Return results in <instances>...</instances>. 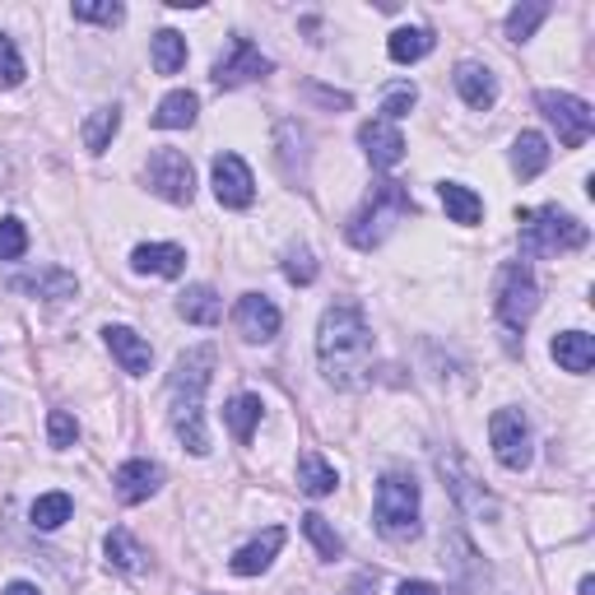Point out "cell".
<instances>
[{
    "label": "cell",
    "instance_id": "1f68e13d",
    "mask_svg": "<svg viewBox=\"0 0 595 595\" xmlns=\"http://www.w3.org/2000/svg\"><path fill=\"white\" fill-rule=\"evenodd\" d=\"M70 512H75V503H70V494H42L38 503H33V526L38 530H57V526H66L70 522Z\"/></svg>",
    "mask_w": 595,
    "mask_h": 595
},
{
    "label": "cell",
    "instance_id": "7c38bea8",
    "mask_svg": "<svg viewBox=\"0 0 595 595\" xmlns=\"http://www.w3.org/2000/svg\"><path fill=\"white\" fill-rule=\"evenodd\" d=\"M232 321H238L242 340L266 345V340H275V335H279V307L266 294H242L238 307H232Z\"/></svg>",
    "mask_w": 595,
    "mask_h": 595
},
{
    "label": "cell",
    "instance_id": "ab89813d",
    "mask_svg": "<svg viewBox=\"0 0 595 595\" xmlns=\"http://www.w3.org/2000/svg\"><path fill=\"white\" fill-rule=\"evenodd\" d=\"M47 437H51V447H75V437H80V424H75L66 409H51V414H47Z\"/></svg>",
    "mask_w": 595,
    "mask_h": 595
},
{
    "label": "cell",
    "instance_id": "4316f807",
    "mask_svg": "<svg viewBox=\"0 0 595 595\" xmlns=\"http://www.w3.org/2000/svg\"><path fill=\"white\" fill-rule=\"evenodd\" d=\"M428 51H433V33H428V29H396L391 42H386V57H391L396 66L424 61Z\"/></svg>",
    "mask_w": 595,
    "mask_h": 595
},
{
    "label": "cell",
    "instance_id": "60d3db41",
    "mask_svg": "<svg viewBox=\"0 0 595 595\" xmlns=\"http://www.w3.org/2000/svg\"><path fill=\"white\" fill-rule=\"evenodd\" d=\"M349 595H377V577L373 573H358L354 586H349Z\"/></svg>",
    "mask_w": 595,
    "mask_h": 595
},
{
    "label": "cell",
    "instance_id": "603a6c76",
    "mask_svg": "<svg viewBox=\"0 0 595 595\" xmlns=\"http://www.w3.org/2000/svg\"><path fill=\"white\" fill-rule=\"evenodd\" d=\"M512 168H516L522 182L539 177V172L549 168V140L539 136V131H522V136H516V145H512Z\"/></svg>",
    "mask_w": 595,
    "mask_h": 595
},
{
    "label": "cell",
    "instance_id": "52a82bcc",
    "mask_svg": "<svg viewBox=\"0 0 595 595\" xmlns=\"http://www.w3.org/2000/svg\"><path fill=\"white\" fill-rule=\"evenodd\" d=\"M149 191L163 196L168 205H191L196 200V168L182 149H153L149 153Z\"/></svg>",
    "mask_w": 595,
    "mask_h": 595
},
{
    "label": "cell",
    "instance_id": "277c9868",
    "mask_svg": "<svg viewBox=\"0 0 595 595\" xmlns=\"http://www.w3.org/2000/svg\"><path fill=\"white\" fill-rule=\"evenodd\" d=\"M522 256H558V251H582L586 247V224L573 219L558 205H539V210H522Z\"/></svg>",
    "mask_w": 595,
    "mask_h": 595
},
{
    "label": "cell",
    "instance_id": "9c48e42d",
    "mask_svg": "<svg viewBox=\"0 0 595 595\" xmlns=\"http://www.w3.org/2000/svg\"><path fill=\"white\" fill-rule=\"evenodd\" d=\"M488 443H494V456L507 465V470H526L530 465V424L522 409H498L494 419H488Z\"/></svg>",
    "mask_w": 595,
    "mask_h": 595
},
{
    "label": "cell",
    "instance_id": "8d00e7d4",
    "mask_svg": "<svg viewBox=\"0 0 595 595\" xmlns=\"http://www.w3.org/2000/svg\"><path fill=\"white\" fill-rule=\"evenodd\" d=\"M284 279L289 284H313L317 279V256L307 247H289L284 251Z\"/></svg>",
    "mask_w": 595,
    "mask_h": 595
},
{
    "label": "cell",
    "instance_id": "74e56055",
    "mask_svg": "<svg viewBox=\"0 0 595 595\" xmlns=\"http://www.w3.org/2000/svg\"><path fill=\"white\" fill-rule=\"evenodd\" d=\"M414 98H419V93H414V85H391V89H386V98H381V121L396 126L400 117H409Z\"/></svg>",
    "mask_w": 595,
    "mask_h": 595
},
{
    "label": "cell",
    "instance_id": "7bdbcfd3",
    "mask_svg": "<svg viewBox=\"0 0 595 595\" xmlns=\"http://www.w3.org/2000/svg\"><path fill=\"white\" fill-rule=\"evenodd\" d=\"M6 595H38V586H33V582H10Z\"/></svg>",
    "mask_w": 595,
    "mask_h": 595
},
{
    "label": "cell",
    "instance_id": "5bb4252c",
    "mask_svg": "<svg viewBox=\"0 0 595 595\" xmlns=\"http://www.w3.org/2000/svg\"><path fill=\"white\" fill-rule=\"evenodd\" d=\"M10 289L14 294H29V298H51V303H66L80 294V279L61 266H42V270H23V275H10Z\"/></svg>",
    "mask_w": 595,
    "mask_h": 595
},
{
    "label": "cell",
    "instance_id": "9a60e30c",
    "mask_svg": "<svg viewBox=\"0 0 595 595\" xmlns=\"http://www.w3.org/2000/svg\"><path fill=\"white\" fill-rule=\"evenodd\" d=\"M358 145H364V153H368L373 168H396V163L405 159V136L396 131L391 121H381V117H373V121L358 126Z\"/></svg>",
    "mask_w": 595,
    "mask_h": 595
},
{
    "label": "cell",
    "instance_id": "4fadbf2b",
    "mask_svg": "<svg viewBox=\"0 0 595 595\" xmlns=\"http://www.w3.org/2000/svg\"><path fill=\"white\" fill-rule=\"evenodd\" d=\"M159 484H163V465H153V460H126V465H117V475H112V494L126 507H136V503H149L153 494H159Z\"/></svg>",
    "mask_w": 595,
    "mask_h": 595
},
{
    "label": "cell",
    "instance_id": "3957f363",
    "mask_svg": "<svg viewBox=\"0 0 595 595\" xmlns=\"http://www.w3.org/2000/svg\"><path fill=\"white\" fill-rule=\"evenodd\" d=\"M405 215H414V200L400 182H373L368 200L354 210L349 228H345V238L358 247V251H373L377 242H386V232H391Z\"/></svg>",
    "mask_w": 595,
    "mask_h": 595
},
{
    "label": "cell",
    "instance_id": "484cf974",
    "mask_svg": "<svg viewBox=\"0 0 595 595\" xmlns=\"http://www.w3.org/2000/svg\"><path fill=\"white\" fill-rule=\"evenodd\" d=\"M437 465H443V475H447V488H452V498H456L460 507H470V512H488V516H494V503H488L484 494H475V479L460 470V460H456V456H443Z\"/></svg>",
    "mask_w": 595,
    "mask_h": 595
},
{
    "label": "cell",
    "instance_id": "b9f144b4",
    "mask_svg": "<svg viewBox=\"0 0 595 595\" xmlns=\"http://www.w3.org/2000/svg\"><path fill=\"white\" fill-rule=\"evenodd\" d=\"M396 595H437V586L433 582H400Z\"/></svg>",
    "mask_w": 595,
    "mask_h": 595
},
{
    "label": "cell",
    "instance_id": "4dcf8cb0",
    "mask_svg": "<svg viewBox=\"0 0 595 595\" xmlns=\"http://www.w3.org/2000/svg\"><path fill=\"white\" fill-rule=\"evenodd\" d=\"M102 549H108V563L117 567V573H140L145 558H149V554L136 545V539H131V530H121V526L108 535V545H102Z\"/></svg>",
    "mask_w": 595,
    "mask_h": 595
},
{
    "label": "cell",
    "instance_id": "8992f818",
    "mask_svg": "<svg viewBox=\"0 0 595 595\" xmlns=\"http://www.w3.org/2000/svg\"><path fill=\"white\" fill-rule=\"evenodd\" d=\"M498 321L507 330H526V321L535 317L539 307V284H535V270L526 261H507L503 275H498Z\"/></svg>",
    "mask_w": 595,
    "mask_h": 595
},
{
    "label": "cell",
    "instance_id": "e0dca14e",
    "mask_svg": "<svg viewBox=\"0 0 595 595\" xmlns=\"http://www.w3.org/2000/svg\"><path fill=\"white\" fill-rule=\"evenodd\" d=\"M131 270L136 275H159V279H177L187 270V251L172 242H140L131 251Z\"/></svg>",
    "mask_w": 595,
    "mask_h": 595
},
{
    "label": "cell",
    "instance_id": "e575fe53",
    "mask_svg": "<svg viewBox=\"0 0 595 595\" xmlns=\"http://www.w3.org/2000/svg\"><path fill=\"white\" fill-rule=\"evenodd\" d=\"M75 19L102 23V29H117V23L126 19V6H117V0H80V6H75Z\"/></svg>",
    "mask_w": 595,
    "mask_h": 595
},
{
    "label": "cell",
    "instance_id": "f35d334b",
    "mask_svg": "<svg viewBox=\"0 0 595 595\" xmlns=\"http://www.w3.org/2000/svg\"><path fill=\"white\" fill-rule=\"evenodd\" d=\"M19 80H23V57H19L14 38L0 33V89H14Z\"/></svg>",
    "mask_w": 595,
    "mask_h": 595
},
{
    "label": "cell",
    "instance_id": "2e32d148",
    "mask_svg": "<svg viewBox=\"0 0 595 595\" xmlns=\"http://www.w3.org/2000/svg\"><path fill=\"white\" fill-rule=\"evenodd\" d=\"M452 80H456V93H460L465 102H470L475 112H488V108L498 102V80H494V70L479 66V61H460Z\"/></svg>",
    "mask_w": 595,
    "mask_h": 595
},
{
    "label": "cell",
    "instance_id": "836d02e7",
    "mask_svg": "<svg viewBox=\"0 0 595 595\" xmlns=\"http://www.w3.org/2000/svg\"><path fill=\"white\" fill-rule=\"evenodd\" d=\"M545 19H549V6H539V0H530V6H516L507 14V38L512 42H526V38H535V29Z\"/></svg>",
    "mask_w": 595,
    "mask_h": 595
},
{
    "label": "cell",
    "instance_id": "6da1fadb",
    "mask_svg": "<svg viewBox=\"0 0 595 595\" xmlns=\"http://www.w3.org/2000/svg\"><path fill=\"white\" fill-rule=\"evenodd\" d=\"M317 358H321V373L330 386L340 391H358L368 386V373H373V330H368V317L358 303H335L321 313V326H317Z\"/></svg>",
    "mask_w": 595,
    "mask_h": 595
},
{
    "label": "cell",
    "instance_id": "d6a6232c",
    "mask_svg": "<svg viewBox=\"0 0 595 595\" xmlns=\"http://www.w3.org/2000/svg\"><path fill=\"white\" fill-rule=\"evenodd\" d=\"M303 535L313 539L321 558H340V554H345V539L330 530V522H326L321 512H307V516H303Z\"/></svg>",
    "mask_w": 595,
    "mask_h": 595
},
{
    "label": "cell",
    "instance_id": "ba28073f",
    "mask_svg": "<svg viewBox=\"0 0 595 595\" xmlns=\"http://www.w3.org/2000/svg\"><path fill=\"white\" fill-rule=\"evenodd\" d=\"M535 102H539V112H545V117L558 126V140H563L567 149H582V145L591 140V131H595L591 102H582V98H573V93H554V89H539Z\"/></svg>",
    "mask_w": 595,
    "mask_h": 595
},
{
    "label": "cell",
    "instance_id": "5b68a950",
    "mask_svg": "<svg viewBox=\"0 0 595 595\" xmlns=\"http://www.w3.org/2000/svg\"><path fill=\"white\" fill-rule=\"evenodd\" d=\"M373 522H377L381 539H391V545H409V539L419 535V484H414V475H400V470L381 475Z\"/></svg>",
    "mask_w": 595,
    "mask_h": 595
},
{
    "label": "cell",
    "instance_id": "7a4b0ae2",
    "mask_svg": "<svg viewBox=\"0 0 595 595\" xmlns=\"http://www.w3.org/2000/svg\"><path fill=\"white\" fill-rule=\"evenodd\" d=\"M219 354L215 345H196L177 358V368L168 377V391H172V433L191 456L210 452V437H205V391H210V377H215Z\"/></svg>",
    "mask_w": 595,
    "mask_h": 595
},
{
    "label": "cell",
    "instance_id": "f1b7e54d",
    "mask_svg": "<svg viewBox=\"0 0 595 595\" xmlns=\"http://www.w3.org/2000/svg\"><path fill=\"white\" fill-rule=\"evenodd\" d=\"M121 131V108H117V102H112V108H98V112H89V121H85V149L89 153H102V149H108L112 145V136Z\"/></svg>",
    "mask_w": 595,
    "mask_h": 595
},
{
    "label": "cell",
    "instance_id": "7402d4cb",
    "mask_svg": "<svg viewBox=\"0 0 595 595\" xmlns=\"http://www.w3.org/2000/svg\"><path fill=\"white\" fill-rule=\"evenodd\" d=\"M196 117H200V98L191 89H177L159 102V112H153L149 121L159 126V131H187V126H196Z\"/></svg>",
    "mask_w": 595,
    "mask_h": 595
},
{
    "label": "cell",
    "instance_id": "cb8c5ba5",
    "mask_svg": "<svg viewBox=\"0 0 595 595\" xmlns=\"http://www.w3.org/2000/svg\"><path fill=\"white\" fill-rule=\"evenodd\" d=\"M437 196H443V210H447V219L452 224H479L484 219V200L470 191V187H460V182H443L437 187Z\"/></svg>",
    "mask_w": 595,
    "mask_h": 595
},
{
    "label": "cell",
    "instance_id": "ac0fdd59",
    "mask_svg": "<svg viewBox=\"0 0 595 595\" xmlns=\"http://www.w3.org/2000/svg\"><path fill=\"white\" fill-rule=\"evenodd\" d=\"M102 340H108L112 358H117V364L131 373V377H145V373H149L153 349H149V340H140L131 326H108V330H102Z\"/></svg>",
    "mask_w": 595,
    "mask_h": 595
},
{
    "label": "cell",
    "instance_id": "8fae6325",
    "mask_svg": "<svg viewBox=\"0 0 595 595\" xmlns=\"http://www.w3.org/2000/svg\"><path fill=\"white\" fill-rule=\"evenodd\" d=\"M215 196L219 205H228V210H247V205L256 200V182H251V168L238 159V153H215Z\"/></svg>",
    "mask_w": 595,
    "mask_h": 595
},
{
    "label": "cell",
    "instance_id": "d6986e66",
    "mask_svg": "<svg viewBox=\"0 0 595 595\" xmlns=\"http://www.w3.org/2000/svg\"><path fill=\"white\" fill-rule=\"evenodd\" d=\"M284 549V526H266L261 535L251 539V545H242L238 554H232V573L238 577H256V573H266V567L275 563V554Z\"/></svg>",
    "mask_w": 595,
    "mask_h": 595
},
{
    "label": "cell",
    "instance_id": "d4e9b609",
    "mask_svg": "<svg viewBox=\"0 0 595 595\" xmlns=\"http://www.w3.org/2000/svg\"><path fill=\"white\" fill-rule=\"evenodd\" d=\"M335 484H340V479H335V470H330V465H326L317 452H303V456H298V488H303L307 498L335 494Z\"/></svg>",
    "mask_w": 595,
    "mask_h": 595
},
{
    "label": "cell",
    "instance_id": "30bf717a",
    "mask_svg": "<svg viewBox=\"0 0 595 595\" xmlns=\"http://www.w3.org/2000/svg\"><path fill=\"white\" fill-rule=\"evenodd\" d=\"M270 70H275V61L261 57V47H256L251 38H232L224 47V57L215 61V85L219 89H238V85H251V80H266Z\"/></svg>",
    "mask_w": 595,
    "mask_h": 595
},
{
    "label": "cell",
    "instance_id": "ffe728a7",
    "mask_svg": "<svg viewBox=\"0 0 595 595\" xmlns=\"http://www.w3.org/2000/svg\"><path fill=\"white\" fill-rule=\"evenodd\" d=\"M177 313L191 326H219L224 321V298L210 289V284H191L187 294H177Z\"/></svg>",
    "mask_w": 595,
    "mask_h": 595
},
{
    "label": "cell",
    "instance_id": "d590c367",
    "mask_svg": "<svg viewBox=\"0 0 595 595\" xmlns=\"http://www.w3.org/2000/svg\"><path fill=\"white\" fill-rule=\"evenodd\" d=\"M29 251V228L23 219H0V261H19V256Z\"/></svg>",
    "mask_w": 595,
    "mask_h": 595
},
{
    "label": "cell",
    "instance_id": "f546056e",
    "mask_svg": "<svg viewBox=\"0 0 595 595\" xmlns=\"http://www.w3.org/2000/svg\"><path fill=\"white\" fill-rule=\"evenodd\" d=\"M182 66H187V38L177 29H159V33H153V70L177 75Z\"/></svg>",
    "mask_w": 595,
    "mask_h": 595
},
{
    "label": "cell",
    "instance_id": "83f0119b",
    "mask_svg": "<svg viewBox=\"0 0 595 595\" xmlns=\"http://www.w3.org/2000/svg\"><path fill=\"white\" fill-rule=\"evenodd\" d=\"M261 396H232L228 405H224V419H228V428H232V437L238 443H251V433H256V424H261Z\"/></svg>",
    "mask_w": 595,
    "mask_h": 595
},
{
    "label": "cell",
    "instance_id": "44dd1931",
    "mask_svg": "<svg viewBox=\"0 0 595 595\" xmlns=\"http://www.w3.org/2000/svg\"><path fill=\"white\" fill-rule=\"evenodd\" d=\"M554 358H558V368L563 373H591V364H595V335H586V330H563V335H554Z\"/></svg>",
    "mask_w": 595,
    "mask_h": 595
}]
</instances>
